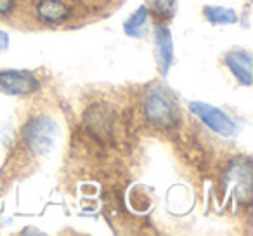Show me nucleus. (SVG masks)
<instances>
[{"label":"nucleus","mask_w":253,"mask_h":236,"mask_svg":"<svg viewBox=\"0 0 253 236\" xmlns=\"http://www.w3.org/2000/svg\"><path fill=\"white\" fill-rule=\"evenodd\" d=\"M144 116L146 120L156 129L162 131H169L179 120V109H177V102L173 97L172 91L162 85L149 89L146 92L144 97Z\"/></svg>","instance_id":"f257e3e1"},{"label":"nucleus","mask_w":253,"mask_h":236,"mask_svg":"<svg viewBox=\"0 0 253 236\" xmlns=\"http://www.w3.org/2000/svg\"><path fill=\"white\" fill-rule=\"evenodd\" d=\"M57 136H59V125L56 124L54 118L47 115L33 116L21 129L23 146L35 156L49 153Z\"/></svg>","instance_id":"f03ea898"},{"label":"nucleus","mask_w":253,"mask_h":236,"mask_svg":"<svg viewBox=\"0 0 253 236\" xmlns=\"http://www.w3.org/2000/svg\"><path fill=\"white\" fill-rule=\"evenodd\" d=\"M189 109L210 129V131H213L215 134L229 138V136H234L236 132H238V127H236L234 120H232L227 113L215 108V106H210L201 101H194L189 104Z\"/></svg>","instance_id":"7ed1b4c3"},{"label":"nucleus","mask_w":253,"mask_h":236,"mask_svg":"<svg viewBox=\"0 0 253 236\" xmlns=\"http://www.w3.org/2000/svg\"><path fill=\"white\" fill-rule=\"evenodd\" d=\"M85 127L97 141H106L115 132V111L108 104H92L85 111Z\"/></svg>","instance_id":"20e7f679"},{"label":"nucleus","mask_w":253,"mask_h":236,"mask_svg":"<svg viewBox=\"0 0 253 236\" xmlns=\"http://www.w3.org/2000/svg\"><path fill=\"white\" fill-rule=\"evenodd\" d=\"M225 184L239 196V200H248L252 193V163L248 158H239L229 163L225 170Z\"/></svg>","instance_id":"39448f33"},{"label":"nucleus","mask_w":253,"mask_h":236,"mask_svg":"<svg viewBox=\"0 0 253 236\" xmlns=\"http://www.w3.org/2000/svg\"><path fill=\"white\" fill-rule=\"evenodd\" d=\"M40 84L35 75L28 71H2L0 73V92L9 95H26L39 91Z\"/></svg>","instance_id":"423d86ee"},{"label":"nucleus","mask_w":253,"mask_h":236,"mask_svg":"<svg viewBox=\"0 0 253 236\" xmlns=\"http://www.w3.org/2000/svg\"><path fill=\"white\" fill-rule=\"evenodd\" d=\"M35 12L45 25H63L71 18V7L64 0H40Z\"/></svg>","instance_id":"0eeeda50"},{"label":"nucleus","mask_w":253,"mask_h":236,"mask_svg":"<svg viewBox=\"0 0 253 236\" xmlns=\"http://www.w3.org/2000/svg\"><path fill=\"white\" fill-rule=\"evenodd\" d=\"M224 63L227 64V68L239 84L246 85V87L252 85V54L248 50H229L224 57Z\"/></svg>","instance_id":"6e6552de"},{"label":"nucleus","mask_w":253,"mask_h":236,"mask_svg":"<svg viewBox=\"0 0 253 236\" xmlns=\"http://www.w3.org/2000/svg\"><path fill=\"white\" fill-rule=\"evenodd\" d=\"M156 57H158V66L163 75L169 71L170 64L173 59V49H172V35L170 30L163 25L156 26Z\"/></svg>","instance_id":"1a4fd4ad"},{"label":"nucleus","mask_w":253,"mask_h":236,"mask_svg":"<svg viewBox=\"0 0 253 236\" xmlns=\"http://www.w3.org/2000/svg\"><path fill=\"white\" fill-rule=\"evenodd\" d=\"M203 16L211 25H234L238 21V14L232 9H225L220 5H207L203 9Z\"/></svg>","instance_id":"9d476101"},{"label":"nucleus","mask_w":253,"mask_h":236,"mask_svg":"<svg viewBox=\"0 0 253 236\" xmlns=\"http://www.w3.org/2000/svg\"><path fill=\"white\" fill-rule=\"evenodd\" d=\"M148 18H149V11L146 5H141L134 14L128 18V21L125 23V32L126 35L130 37H139L142 32H144V26L148 23Z\"/></svg>","instance_id":"9b49d317"},{"label":"nucleus","mask_w":253,"mask_h":236,"mask_svg":"<svg viewBox=\"0 0 253 236\" xmlns=\"http://www.w3.org/2000/svg\"><path fill=\"white\" fill-rule=\"evenodd\" d=\"M153 2V7L156 9L158 12H170V9L173 7V4H175V0H151Z\"/></svg>","instance_id":"f8f14e48"},{"label":"nucleus","mask_w":253,"mask_h":236,"mask_svg":"<svg viewBox=\"0 0 253 236\" xmlns=\"http://www.w3.org/2000/svg\"><path fill=\"white\" fill-rule=\"evenodd\" d=\"M16 0H0V16H5L14 9Z\"/></svg>","instance_id":"ddd939ff"},{"label":"nucleus","mask_w":253,"mask_h":236,"mask_svg":"<svg viewBox=\"0 0 253 236\" xmlns=\"http://www.w3.org/2000/svg\"><path fill=\"white\" fill-rule=\"evenodd\" d=\"M7 44H9L7 35H5V33L0 30V49H5V47H7Z\"/></svg>","instance_id":"4468645a"}]
</instances>
